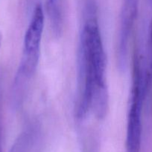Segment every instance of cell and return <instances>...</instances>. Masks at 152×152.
<instances>
[{
	"mask_svg": "<svg viewBox=\"0 0 152 152\" xmlns=\"http://www.w3.org/2000/svg\"><path fill=\"white\" fill-rule=\"evenodd\" d=\"M80 86L77 114L85 117L92 111L103 117L108 108V92L105 82L106 56L98 22L89 18L83 25L80 45Z\"/></svg>",
	"mask_w": 152,
	"mask_h": 152,
	"instance_id": "1",
	"label": "cell"
},
{
	"mask_svg": "<svg viewBox=\"0 0 152 152\" xmlns=\"http://www.w3.org/2000/svg\"><path fill=\"white\" fill-rule=\"evenodd\" d=\"M44 19L43 7L40 4H37L24 37L23 54L15 79L17 83L25 84L26 80L32 77L36 71L40 58Z\"/></svg>",
	"mask_w": 152,
	"mask_h": 152,
	"instance_id": "2",
	"label": "cell"
},
{
	"mask_svg": "<svg viewBox=\"0 0 152 152\" xmlns=\"http://www.w3.org/2000/svg\"><path fill=\"white\" fill-rule=\"evenodd\" d=\"M148 83L146 75L139 67L134 68L131 103L128 117L126 152H140L142 143V110Z\"/></svg>",
	"mask_w": 152,
	"mask_h": 152,
	"instance_id": "3",
	"label": "cell"
},
{
	"mask_svg": "<svg viewBox=\"0 0 152 152\" xmlns=\"http://www.w3.org/2000/svg\"><path fill=\"white\" fill-rule=\"evenodd\" d=\"M32 134L31 132H24L16 139L10 152H27L31 144Z\"/></svg>",
	"mask_w": 152,
	"mask_h": 152,
	"instance_id": "4",
	"label": "cell"
},
{
	"mask_svg": "<svg viewBox=\"0 0 152 152\" xmlns=\"http://www.w3.org/2000/svg\"><path fill=\"white\" fill-rule=\"evenodd\" d=\"M148 83L152 82V21L150 28V62H149L148 71L147 72Z\"/></svg>",
	"mask_w": 152,
	"mask_h": 152,
	"instance_id": "5",
	"label": "cell"
},
{
	"mask_svg": "<svg viewBox=\"0 0 152 152\" xmlns=\"http://www.w3.org/2000/svg\"><path fill=\"white\" fill-rule=\"evenodd\" d=\"M60 0H47L48 7H49V11L53 15L58 14V10H59V4Z\"/></svg>",
	"mask_w": 152,
	"mask_h": 152,
	"instance_id": "6",
	"label": "cell"
},
{
	"mask_svg": "<svg viewBox=\"0 0 152 152\" xmlns=\"http://www.w3.org/2000/svg\"><path fill=\"white\" fill-rule=\"evenodd\" d=\"M1 91H0V152L2 151V129H1Z\"/></svg>",
	"mask_w": 152,
	"mask_h": 152,
	"instance_id": "7",
	"label": "cell"
},
{
	"mask_svg": "<svg viewBox=\"0 0 152 152\" xmlns=\"http://www.w3.org/2000/svg\"><path fill=\"white\" fill-rule=\"evenodd\" d=\"M151 1H152V0H151Z\"/></svg>",
	"mask_w": 152,
	"mask_h": 152,
	"instance_id": "8",
	"label": "cell"
}]
</instances>
